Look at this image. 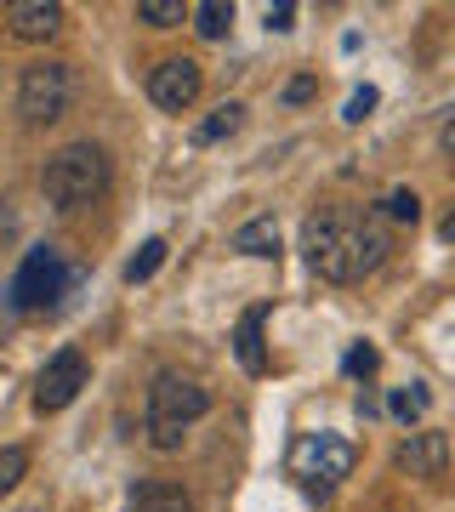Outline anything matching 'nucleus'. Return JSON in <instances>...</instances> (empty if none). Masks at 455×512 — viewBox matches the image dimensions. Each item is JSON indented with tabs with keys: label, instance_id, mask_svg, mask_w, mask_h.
Returning <instances> with one entry per match:
<instances>
[{
	"label": "nucleus",
	"instance_id": "1",
	"mask_svg": "<svg viewBox=\"0 0 455 512\" xmlns=\"http://www.w3.org/2000/svg\"><path fill=\"white\" fill-rule=\"evenodd\" d=\"M302 256H308V268L319 279L353 285V279L382 268L387 234L370 217H342V211H330V217H313L308 228H302Z\"/></svg>",
	"mask_w": 455,
	"mask_h": 512
},
{
	"label": "nucleus",
	"instance_id": "2",
	"mask_svg": "<svg viewBox=\"0 0 455 512\" xmlns=\"http://www.w3.org/2000/svg\"><path fill=\"white\" fill-rule=\"evenodd\" d=\"M40 194L52 211H80V205L109 194V154L97 143H69L57 148L46 171H40Z\"/></svg>",
	"mask_w": 455,
	"mask_h": 512
},
{
	"label": "nucleus",
	"instance_id": "3",
	"mask_svg": "<svg viewBox=\"0 0 455 512\" xmlns=\"http://www.w3.org/2000/svg\"><path fill=\"white\" fill-rule=\"evenodd\" d=\"M211 410V393L200 382H188L177 370H160L148 387V444L154 450H182L188 427Z\"/></svg>",
	"mask_w": 455,
	"mask_h": 512
},
{
	"label": "nucleus",
	"instance_id": "4",
	"mask_svg": "<svg viewBox=\"0 0 455 512\" xmlns=\"http://www.w3.org/2000/svg\"><path fill=\"white\" fill-rule=\"evenodd\" d=\"M74 103V74L69 63H52V57H40V63H29L18 80V114L29 120V126H52V120H63Z\"/></svg>",
	"mask_w": 455,
	"mask_h": 512
},
{
	"label": "nucleus",
	"instance_id": "5",
	"mask_svg": "<svg viewBox=\"0 0 455 512\" xmlns=\"http://www.w3.org/2000/svg\"><path fill=\"white\" fill-rule=\"evenodd\" d=\"M69 285H74L69 256L57 251V245H35V251L23 256L18 279H12V302H18L23 313H40V308H52Z\"/></svg>",
	"mask_w": 455,
	"mask_h": 512
},
{
	"label": "nucleus",
	"instance_id": "6",
	"mask_svg": "<svg viewBox=\"0 0 455 512\" xmlns=\"http://www.w3.org/2000/svg\"><path fill=\"white\" fill-rule=\"evenodd\" d=\"M291 467H296V478H308V495H313V501H325L330 484L353 473V444H347V439H330V433H313V439H302V444L291 450Z\"/></svg>",
	"mask_w": 455,
	"mask_h": 512
},
{
	"label": "nucleus",
	"instance_id": "7",
	"mask_svg": "<svg viewBox=\"0 0 455 512\" xmlns=\"http://www.w3.org/2000/svg\"><path fill=\"white\" fill-rule=\"evenodd\" d=\"M91 382V370H86V359L74 348H63V353H52L46 359V370L35 376V410L40 416H57V410H69L74 399H80V387Z\"/></svg>",
	"mask_w": 455,
	"mask_h": 512
},
{
	"label": "nucleus",
	"instance_id": "8",
	"mask_svg": "<svg viewBox=\"0 0 455 512\" xmlns=\"http://www.w3.org/2000/svg\"><path fill=\"white\" fill-rule=\"evenodd\" d=\"M200 86H205V69L194 63V57H165V63H154V69H148V97H154L165 114L194 109Z\"/></svg>",
	"mask_w": 455,
	"mask_h": 512
},
{
	"label": "nucleus",
	"instance_id": "9",
	"mask_svg": "<svg viewBox=\"0 0 455 512\" xmlns=\"http://www.w3.org/2000/svg\"><path fill=\"white\" fill-rule=\"evenodd\" d=\"M399 473L410 478H444V467H450V439L438 433V427H421V433H410V439L399 444Z\"/></svg>",
	"mask_w": 455,
	"mask_h": 512
},
{
	"label": "nucleus",
	"instance_id": "10",
	"mask_svg": "<svg viewBox=\"0 0 455 512\" xmlns=\"http://www.w3.org/2000/svg\"><path fill=\"white\" fill-rule=\"evenodd\" d=\"M6 29L18 40H52L63 29V6L57 0H12L6 6Z\"/></svg>",
	"mask_w": 455,
	"mask_h": 512
},
{
	"label": "nucleus",
	"instance_id": "11",
	"mask_svg": "<svg viewBox=\"0 0 455 512\" xmlns=\"http://www.w3.org/2000/svg\"><path fill=\"white\" fill-rule=\"evenodd\" d=\"M126 512H194V495L171 484V478H143L137 490H131Z\"/></svg>",
	"mask_w": 455,
	"mask_h": 512
},
{
	"label": "nucleus",
	"instance_id": "12",
	"mask_svg": "<svg viewBox=\"0 0 455 512\" xmlns=\"http://www.w3.org/2000/svg\"><path fill=\"white\" fill-rule=\"evenodd\" d=\"M234 353H239V365L251 370V376H262V370H268V348H262V313H245V319H239Z\"/></svg>",
	"mask_w": 455,
	"mask_h": 512
},
{
	"label": "nucleus",
	"instance_id": "13",
	"mask_svg": "<svg viewBox=\"0 0 455 512\" xmlns=\"http://www.w3.org/2000/svg\"><path fill=\"white\" fill-rule=\"evenodd\" d=\"M234 251H245V256H279V228H273V217L245 222V228L234 234Z\"/></svg>",
	"mask_w": 455,
	"mask_h": 512
},
{
	"label": "nucleus",
	"instance_id": "14",
	"mask_svg": "<svg viewBox=\"0 0 455 512\" xmlns=\"http://www.w3.org/2000/svg\"><path fill=\"white\" fill-rule=\"evenodd\" d=\"M239 120H245V109H239V103H222V109L211 114V120H200V126H194V143L211 148V143H222V137H234Z\"/></svg>",
	"mask_w": 455,
	"mask_h": 512
},
{
	"label": "nucleus",
	"instance_id": "15",
	"mask_svg": "<svg viewBox=\"0 0 455 512\" xmlns=\"http://www.w3.org/2000/svg\"><path fill=\"white\" fill-rule=\"evenodd\" d=\"M194 12L182 6V0H137V23H148V29H177V23H188Z\"/></svg>",
	"mask_w": 455,
	"mask_h": 512
},
{
	"label": "nucleus",
	"instance_id": "16",
	"mask_svg": "<svg viewBox=\"0 0 455 512\" xmlns=\"http://www.w3.org/2000/svg\"><path fill=\"white\" fill-rule=\"evenodd\" d=\"M427 404H433V393H427L421 382H410V387H393L387 410H393L399 421H421V416H427Z\"/></svg>",
	"mask_w": 455,
	"mask_h": 512
},
{
	"label": "nucleus",
	"instance_id": "17",
	"mask_svg": "<svg viewBox=\"0 0 455 512\" xmlns=\"http://www.w3.org/2000/svg\"><path fill=\"white\" fill-rule=\"evenodd\" d=\"M228 23H234V6H228V0H205V6H194V29H200L205 40H222L228 35Z\"/></svg>",
	"mask_w": 455,
	"mask_h": 512
},
{
	"label": "nucleus",
	"instance_id": "18",
	"mask_svg": "<svg viewBox=\"0 0 455 512\" xmlns=\"http://www.w3.org/2000/svg\"><path fill=\"white\" fill-rule=\"evenodd\" d=\"M160 262H165V239H143V251L126 262V279H131V285H143V279L160 274Z\"/></svg>",
	"mask_w": 455,
	"mask_h": 512
},
{
	"label": "nucleus",
	"instance_id": "19",
	"mask_svg": "<svg viewBox=\"0 0 455 512\" xmlns=\"http://www.w3.org/2000/svg\"><path fill=\"white\" fill-rule=\"evenodd\" d=\"M23 473H29V450H23V444H6V450H0V501L23 484Z\"/></svg>",
	"mask_w": 455,
	"mask_h": 512
},
{
	"label": "nucleus",
	"instance_id": "20",
	"mask_svg": "<svg viewBox=\"0 0 455 512\" xmlns=\"http://www.w3.org/2000/svg\"><path fill=\"white\" fill-rule=\"evenodd\" d=\"M382 205H387V217H393V222H416L421 217V200L410 194V188H393Z\"/></svg>",
	"mask_w": 455,
	"mask_h": 512
},
{
	"label": "nucleus",
	"instance_id": "21",
	"mask_svg": "<svg viewBox=\"0 0 455 512\" xmlns=\"http://www.w3.org/2000/svg\"><path fill=\"white\" fill-rule=\"evenodd\" d=\"M370 109H376V86H359V92L347 97L342 120H347V126H359V120H364V114H370Z\"/></svg>",
	"mask_w": 455,
	"mask_h": 512
},
{
	"label": "nucleus",
	"instance_id": "22",
	"mask_svg": "<svg viewBox=\"0 0 455 512\" xmlns=\"http://www.w3.org/2000/svg\"><path fill=\"white\" fill-rule=\"evenodd\" d=\"M376 359H382V353L370 348V342H359V348L347 353V376H370V370H376Z\"/></svg>",
	"mask_w": 455,
	"mask_h": 512
},
{
	"label": "nucleus",
	"instance_id": "23",
	"mask_svg": "<svg viewBox=\"0 0 455 512\" xmlns=\"http://www.w3.org/2000/svg\"><path fill=\"white\" fill-rule=\"evenodd\" d=\"M268 29H273V35H291V29H296V6H291V0H285V6H268Z\"/></svg>",
	"mask_w": 455,
	"mask_h": 512
},
{
	"label": "nucleus",
	"instance_id": "24",
	"mask_svg": "<svg viewBox=\"0 0 455 512\" xmlns=\"http://www.w3.org/2000/svg\"><path fill=\"white\" fill-rule=\"evenodd\" d=\"M12 234H18V211H12L6 194H0V245H12Z\"/></svg>",
	"mask_w": 455,
	"mask_h": 512
},
{
	"label": "nucleus",
	"instance_id": "25",
	"mask_svg": "<svg viewBox=\"0 0 455 512\" xmlns=\"http://www.w3.org/2000/svg\"><path fill=\"white\" fill-rule=\"evenodd\" d=\"M313 97V80H291V86H285V103H308Z\"/></svg>",
	"mask_w": 455,
	"mask_h": 512
},
{
	"label": "nucleus",
	"instance_id": "26",
	"mask_svg": "<svg viewBox=\"0 0 455 512\" xmlns=\"http://www.w3.org/2000/svg\"><path fill=\"white\" fill-rule=\"evenodd\" d=\"M444 154H450V160H455V120H450V126H444Z\"/></svg>",
	"mask_w": 455,
	"mask_h": 512
},
{
	"label": "nucleus",
	"instance_id": "27",
	"mask_svg": "<svg viewBox=\"0 0 455 512\" xmlns=\"http://www.w3.org/2000/svg\"><path fill=\"white\" fill-rule=\"evenodd\" d=\"M444 239L455 245V205H450V217H444Z\"/></svg>",
	"mask_w": 455,
	"mask_h": 512
}]
</instances>
